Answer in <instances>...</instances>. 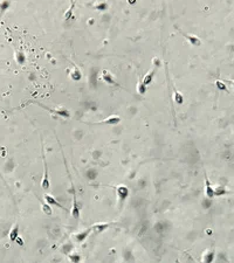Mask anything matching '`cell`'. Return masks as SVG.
Instances as JSON below:
<instances>
[{
	"label": "cell",
	"instance_id": "cell-1",
	"mask_svg": "<svg viewBox=\"0 0 234 263\" xmlns=\"http://www.w3.org/2000/svg\"><path fill=\"white\" fill-rule=\"evenodd\" d=\"M205 193H206V197L210 198V199L215 197V192H214V190H213V187H212V185H211L206 174H205Z\"/></svg>",
	"mask_w": 234,
	"mask_h": 263
},
{
	"label": "cell",
	"instance_id": "cell-2",
	"mask_svg": "<svg viewBox=\"0 0 234 263\" xmlns=\"http://www.w3.org/2000/svg\"><path fill=\"white\" fill-rule=\"evenodd\" d=\"M44 164H45V172H44V178L41 180V187L44 190H48L50 186V182H49V178H48V166H47L45 158H44Z\"/></svg>",
	"mask_w": 234,
	"mask_h": 263
},
{
	"label": "cell",
	"instance_id": "cell-3",
	"mask_svg": "<svg viewBox=\"0 0 234 263\" xmlns=\"http://www.w3.org/2000/svg\"><path fill=\"white\" fill-rule=\"evenodd\" d=\"M72 215L74 219H80V207H79V204H77V200H76V195L75 193L73 194V208H72Z\"/></svg>",
	"mask_w": 234,
	"mask_h": 263
},
{
	"label": "cell",
	"instance_id": "cell-4",
	"mask_svg": "<svg viewBox=\"0 0 234 263\" xmlns=\"http://www.w3.org/2000/svg\"><path fill=\"white\" fill-rule=\"evenodd\" d=\"M44 197H45V200H46L47 204H48L49 206H56L57 208H61V210H66V207H63V206H62V205H61L60 202H57V201H56V200L54 199V197H52L50 194H47V193H46V194H45Z\"/></svg>",
	"mask_w": 234,
	"mask_h": 263
},
{
	"label": "cell",
	"instance_id": "cell-5",
	"mask_svg": "<svg viewBox=\"0 0 234 263\" xmlns=\"http://www.w3.org/2000/svg\"><path fill=\"white\" fill-rule=\"evenodd\" d=\"M18 236H19V226L15 225V226L12 228V230L9 232V240H11L12 242H14V241L16 240Z\"/></svg>",
	"mask_w": 234,
	"mask_h": 263
},
{
	"label": "cell",
	"instance_id": "cell-6",
	"mask_svg": "<svg viewBox=\"0 0 234 263\" xmlns=\"http://www.w3.org/2000/svg\"><path fill=\"white\" fill-rule=\"evenodd\" d=\"M92 230H93V228H89V229H87L86 232L81 233L80 235H76V239H77L79 241H83V240H84V239H86V237L88 236V234H89V233H90Z\"/></svg>",
	"mask_w": 234,
	"mask_h": 263
},
{
	"label": "cell",
	"instance_id": "cell-7",
	"mask_svg": "<svg viewBox=\"0 0 234 263\" xmlns=\"http://www.w3.org/2000/svg\"><path fill=\"white\" fill-rule=\"evenodd\" d=\"M109 225L108 223H99V225H95L93 226L92 228H93V230H98V232H101V230H103L104 228H107Z\"/></svg>",
	"mask_w": 234,
	"mask_h": 263
},
{
	"label": "cell",
	"instance_id": "cell-8",
	"mask_svg": "<svg viewBox=\"0 0 234 263\" xmlns=\"http://www.w3.org/2000/svg\"><path fill=\"white\" fill-rule=\"evenodd\" d=\"M117 192L120 193V195H121V198H125L127 195H128V190L125 188V187H120L118 190H117Z\"/></svg>",
	"mask_w": 234,
	"mask_h": 263
},
{
	"label": "cell",
	"instance_id": "cell-9",
	"mask_svg": "<svg viewBox=\"0 0 234 263\" xmlns=\"http://www.w3.org/2000/svg\"><path fill=\"white\" fill-rule=\"evenodd\" d=\"M42 210H44V212H45L46 214H50V213H52V210L49 208V205H48V204H46V205L42 206Z\"/></svg>",
	"mask_w": 234,
	"mask_h": 263
},
{
	"label": "cell",
	"instance_id": "cell-10",
	"mask_svg": "<svg viewBox=\"0 0 234 263\" xmlns=\"http://www.w3.org/2000/svg\"><path fill=\"white\" fill-rule=\"evenodd\" d=\"M217 84H218V87H219V88H220V89H223V90H225V89H226V88H225V86H224V83H223V82H219V81H218V82H217Z\"/></svg>",
	"mask_w": 234,
	"mask_h": 263
},
{
	"label": "cell",
	"instance_id": "cell-11",
	"mask_svg": "<svg viewBox=\"0 0 234 263\" xmlns=\"http://www.w3.org/2000/svg\"><path fill=\"white\" fill-rule=\"evenodd\" d=\"M15 241L18 242V244H19V246H22V244H24V243H22V240H21V239H20L19 236L16 237V240H15Z\"/></svg>",
	"mask_w": 234,
	"mask_h": 263
},
{
	"label": "cell",
	"instance_id": "cell-12",
	"mask_svg": "<svg viewBox=\"0 0 234 263\" xmlns=\"http://www.w3.org/2000/svg\"><path fill=\"white\" fill-rule=\"evenodd\" d=\"M18 58H19L20 62H21V61H22V54H19V57H18Z\"/></svg>",
	"mask_w": 234,
	"mask_h": 263
}]
</instances>
